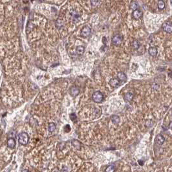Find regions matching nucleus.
Here are the masks:
<instances>
[{"label": "nucleus", "mask_w": 172, "mask_h": 172, "mask_svg": "<svg viewBox=\"0 0 172 172\" xmlns=\"http://www.w3.org/2000/svg\"><path fill=\"white\" fill-rule=\"evenodd\" d=\"M122 37L121 35L120 34H116L112 38V40H111V42L114 45H120L122 43Z\"/></svg>", "instance_id": "obj_4"}, {"label": "nucleus", "mask_w": 172, "mask_h": 172, "mask_svg": "<svg viewBox=\"0 0 172 172\" xmlns=\"http://www.w3.org/2000/svg\"><path fill=\"white\" fill-rule=\"evenodd\" d=\"M64 131L66 133L69 132V131H71V127H70V126L68 125V124H67L66 126L64 127Z\"/></svg>", "instance_id": "obj_25"}, {"label": "nucleus", "mask_w": 172, "mask_h": 172, "mask_svg": "<svg viewBox=\"0 0 172 172\" xmlns=\"http://www.w3.org/2000/svg\"><path fill=\"white\" fill-rule=\"evenodd\" d=\"M133 97H134L133 93H131V92H128L125 95V99L128 102H131L133 98Z\"/></svg>", "instance_id": "obj_17"}, {"label": "nucleus", "mask_w": 172, "mask_h": 172, "mask_svg": "<svg viewBox=\"0 0 172 172\" xmlns=\"http://www.w3.org/2000/svg\"><path fill=\"white\" fill-rule=\"evenodd\" d=\"M69 93H70V95H71L72 97H76L78 96V94H79L80 90L77 87H76V86H73V87H71V89H70Z\"/></svg>", "instance_id": "obj_7"}, {"label": "nucleus", "mask_w": 172, "mask_h": 172, "mask_svg": "<svg viewBox=\"0 0 172 172\" xmlns=\"http://www.w3.org/2000/svg\"><path fill=\"white\" fill-rule=\"evenodd\" d=\"M71 144H72V145H73L76 150H80L81 149V143H80L78 140L73 139V140H72V141H71Z\"/></svg>", "instance_id": "obj_11"}, {"label": "nucleus", "mask_w": 172, "mask_h": 172, "mask_svg": "<svg viewBox=\"0 0 172 172\" xmlns=\"http://www.w3.org/2000/svg\"><path fill=\"white\" fill-rule=\"evenodd\" d=\"M131 45H132L133 47L135 49H138L139 47H140V45L139 42V41H137V40H134V41H133Z\"/></svg>", "instance_id": "obj_21"}, {"label": "nucleus", "mask_w": 172, "mask_h": 172, "mask_svg": "<svg viewBox=\"0 0 172 172\" xmlns=\"http://www.w3.org/2000/svg\"><path fill=\"white\" fill-rule=\"evenodd\" d=\"M91 33V29L89 25L84 26L81 30V36L84 38H87Z\"/></svg>", "instance_id": "obj_3"}, {"label": "nucleus", "mask_w": 172, "mask_h": 172, "mask_svg": "<svg viewBox=\"0 0 172 172\" xmlns=\"http://www.w3.org/2000/svg\"><path fill=\"white\" fill-rule=\"evenodd\" d=\"M130 7H131V9H132V10L135 11V10L139 9V5L137 2H135V1H132V2L131 3Z\"/></svg>", "instance_id": "obj_20"}, {"label": "nucleus", "mask_w": 172, "mask_h": 172, "mask_svg": "<svg viewBox=\"0 0 172 172\" xmlns=\"http://www.w3.org/2000/svg\"><path fill=\"white\" fill-rule=\"evenodd\" d=\"M76 53H77L78 55H82L83 54L85 51V48H84V46L82 45H80V46H78L76 49Z\"/></svg>", "instance_id": "obj_14"}, {"label": "nucleus", "mask_w": 172, "mask_h": 172, "mask_svg": "<svg viewBox=\"0 0 172 172\" xmlns=\"http://www.w3.org/2000/svg\"><path fill=\"white\" fill-rule=\"evenodd\" d=\"M92 98L93 101L96 103H102L104 101V95L100 91H96L95 93H93Z\"/></svg>", "instance_id": "obj_2"}, {"label": "nucleus", "mask_w": 172, "mask_h": 172, "mask_svg": "<svg viewBox=\"0 0 172 172\" xmlns=\"http://www.w3.org/2000/svg\"><path fill=\"white\" fill-rule=\"evenodd\" d=\"M109 84L113 87H117L120 85V81L117 78H112L109 81Z\"/></svg>", "instance_id": "obj_10"}, {"label": "nucleus", "mask_w": 172, "mask_h": 172, "mask_svg": "<svg viewBox=\"0 0 172 172\" xmlns=\"http://www.w3.org/2000/svg\"><path fill=\"white\" fill-rule=\"evenodd\" d=\"M70 118L73 122H76L77 120V117H76V115L74 113H72L70 114Z\"/></svg>", "instance_id": "obj_23"}, {"label": "nucleus", "mask_w": 172, "mask_h": 172, "mask_svg": "<svg viewBox=\"0 0 172 172\" xmlns=\"http://www.w3.org/2000/svg\"><path fill=\"white\" fill-rule=\"evenodd\" d=\"M148 53L150 56H155L157 54V48L156 47H151L148 50Z\"/></svg>", "instance_id": "obj_12"}, {"label": "nucleus", "mask_w": 172, "mask_h": 172, "mask_svg": "<svg viewBox=\"0 0 172 172\" xmlns=\"http://www.w3.org/2000/svg\"><path fill=\"white\" fill-rule=\"evenodd\" d=\"M111 121L114 124H118L120 122V117L118 115H112L111 116Z\"/></svg>", "instance_id": "obj_16"}, {"label": "nucleus", "mask_w": 172, "mask_h": 172, "mask_svg": "<svg viewBox=\"0 0 172 172\" xmlns=\"http://www.w3.org/2000/svg\"><path fill=\"white\" fill-rule=\"evenodd\" d=\"M56 27L57 29H61L62 27H63L64 25V21L62 20H60V19H58L56 21Z\"/></svg>", "instance_id": "obj_15"}, {"label": "nucleus", "mask_w": 172, "mask_h": 172, "mask_svg": "<svg viewBox=\"0 0 172 172\" xmlns=\"http://www.w3.org/2000/svg\"><path fill=\"white\" fill-rule=\"evenodd\" d=\"M29 137L26 132H22L18 136V141L20 144L23 146H26L29 143Z\"/></svg>", "instance_id": "obj_1"}, {"label": "nucleus", "mask_w": 172, "mask_h": 172, "mask_svg": "<svg viewBox=\"0 0 172 172\" xmlns=\"http://www.w3.org/2000/svg\"><path fill=\"white\" fill-rule=\"evenodd\" d=\"M165 141V139H164V137L162 136V135H158L156 137V139H155V143L157 144V146H162V144H164Z\"/></svg>", "instance_id": "obj_6"}, {"label": "nucleus", "mask_w": 172, "mask_h": 172, "mask_svg": "<svg viewBox=\"0 0 172 172\" xmlns=\"http://www.w3.org/2000/svg\"><path fill=\"white\" fill-rule=\"evenodd\" d=\"M80 16L79 14H75L73 17V22L75 23H77L80 20Z\"/></svg>", "instance_id": "obj_24"}, {"label": "nucleus", "mask_w": 172, "mask_h": 172, "mask_svg": "<svg viewBox=\"0 0 172 172\" xmlns=\"http://www.w3.org/2000/svg\"><path fill=\"white\" fill-rule=\"evenodd\" d=\"M22 172H31L30 171H29L28 170H23Z\"/></svg>", "instance_id": "obj_27"}, {"label": "nucleus", "mask_w": 172, "mask_h": 172, "mask_svg": "<svg viewBox=\"0 0 172 172\" xmlns=\"http://www.w3.org/2000/svg\"><path fill=\"white\" fill-rule=\"evenodd\" d=\"M16 140L13 138H10L7 140V146L11 149H14L16 146Z\"/></svg>", "instance_id": "obj_9"}, {"label": "nucleus", "mask_w": 172, "mask_h": 172, "mask_svg": "<svg viewBox=\"0 0 172 172\" xmlns=\"http://www.w3.org/2000/svg\"><path fill=\"white\" fill-rule=\"evenodd\" d=\"M56 128V126L55 124L51 122V123L49 124V126H48V130H49V132L52 133L55 130Z\"/></svg>", "instance_id": "obj_18"}, {"label": "nucleus", "mask_w": 172, "mask_h": 172, "mask_svg": "<svg viewBox=\"0 0 172 172\" xmlns=\"http://www.w3.org/2000/svg\"><path fill=\"white\" fill-rule=\"evenodd\" d=\"M162 28L164 31L168 32V33H172V24L170 21H167L163 23L162 25Z\"/></svg>", "instance_id": "obj_5"}, {"label": "nucleus", "mask_w": 172, "mask_h": 172, "mask_svg": "<svg viewBox=\"0 0 172 172\" xmlns=\"http://www.w3.org/2000/svg\"><path fill=\"white\" fill-rule=\"evenodd\" d=\"M91 2L92 3H94V4L93 5V6H96L97 5V3H100V1H91Z\"/></svg>", "instance_id": "obj_26"}, {"label": "nucleus", "mask_w": 172, "mask_h": 172, "mask_svg": "<svg viewBox=\"0 0 172 172\" xmlns=\"http://www.w3.org/2000/svg\"><path fill=\"white\" fill-rule=\"evenodd\" d=\"M142 12L139 9H137V10H135V11H133V18L136 19V20L140 19V18L142 17Z\"/></svg>", "instance_id": "obj_8"}, {"label": "nucleus", "mask_w": 172, "mask_h": 172, "mask_svg": "<svg viewBox=\"0 0 172 172\" xmlns=\"http://www.w3.org/2000/svg\"><path fill=\"white\" fill-rule=\"evenodd\" d=\"M117 77L119 79V80H120L122 82H125L127 79L126 75L123 72H118V75H117Z\"/></svg>", "instance_id": "obj_13"}, {"label": "nucleus", "mask_w": 172, "mask_h": 172, "mask_svg": "<svg viewBox=\"0 0 172 172\" xmlns=\"http://www.w3.org/2000/svg\"><path fill=\"white\" fill-rule=\"evenodd\" d=\"M116 167L114 165H110L108 166L105 170V172H115Z\"/></svg>", "instance_id": "obj_19"}, {"label": "nucleus", "mask_w": 172, "mask_h": 172, "mask_svg": "<svg viewBox=\"0 0 172 172\" xmlns=\"http://www.w3.org/2000/svg\"><path fill=\"white\" fill-rule=\"evenodd\" d=\"M158 8L160 10H162L165 8V3L163 1H158Z\"/></svg>", "instance_id": "obj_22"}]
</instances>
